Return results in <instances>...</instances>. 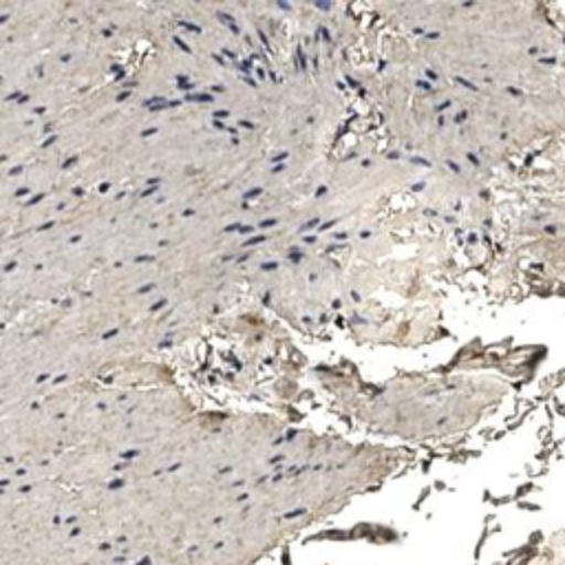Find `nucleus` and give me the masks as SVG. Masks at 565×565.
<instances>
[{
    "instance_id": "f257e3e1",
    "label": "nucleus",
    "mask_w": 565,
    "mask_h": 565,
    "mask_svg": "<svg viewBox=\"0 0 565 565\" xmlns=\"http://www.w3.org/2000/svg\"><path fill=\"white\" fill-rule=\"evenodd\" d=\"M0 437V565H238L194 470L166 439Z\"/></svg>"
},
{
    "instance_id": "f03ea898",
    "label": "nucleus",
    "mask_w": 565,
    "mask_h": 565,
    "mask_svg": "<svg viewBox=\"0 0 565 565\" xmlns=\"http://www.w3.org/2000/svg\"><path fill=\"white\" fill-rule=\"evenodd\" d=\"M565 561V545L561 541H550L539 547H532V552L516 565H561Z\"/></svg>"
}]
</instances>
